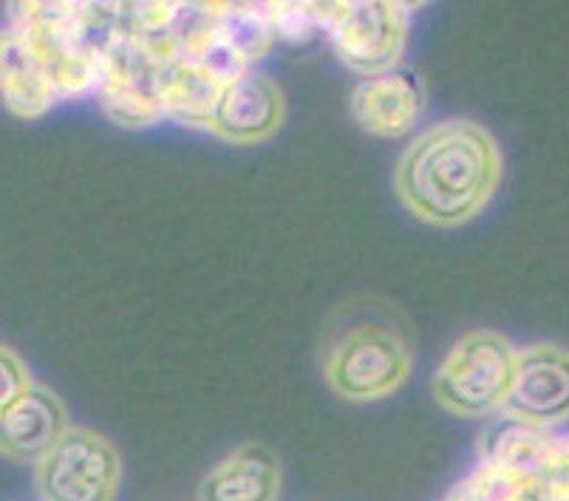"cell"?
Wrapping results in <instances>:
<instances>
[{
  "label": "cell",
  "instance_id": "1",
  "mask_svg": "<svg viewBox=\"0 0 569 501\" xmlns=\"http://www.w3.org/2000/svg\"><path fill=\"white\" fill-rule=\"evenodd\" d=\"M501 179V153L488 128L448 120L419 133L397 164V193L408 213L459 227L488 208Z\"/></svg>",
  "mask_w": 569,
  "mask_h": 501
},
{
  "label": "cell",
  "instance_id": "2",
  "mask_svg": "<svg viewBox=\"0 0 569 501\" xmlns=\"http://www.w3.org/2000/svg\"><path fill=\"white\" fill-rule=\"evenodd\" d=\"M318 363L340 400H386L411 377V323L400 307L377 294L340 301L320 329Z\"/></svg>",
  "mask_w": 569,
  "mask_h": 501
},
{
  "label": "cell",
  "instance_id": "3",
  "mask_svg": "<svg viewBox=\"0 0 569 501\" xmlns=\"http://www.w3.org/2000/svg\"><path fill=\"white\" fill-rule=\"evenodd\" d=\"M519 351L501 332L473 329L445 354L433 374V397L445 411L485 417L505 408L513 391Z\"/></svg>",
  "mask_w": 569,
  "mask_h": 501
},
{
  "label": "cell",
  "instance_id": "4",
  "mask_svg": "<svg viewBox=\"0 0 569 501\" xmlns=\"http://www.w3.org/2000/svg\"><path fill=\"white\" fill-rule=\"evenodd\" d=\"M40 501H113L122 484V457L102 433L69 428L34 464Z\"/></svg>",
  "mask_w": 569,
  "mask_h": 501
},
{
  "label": "cell",
  "instance_id": "5",
  "mask_svg": "<svg viewBox=\"0 0 569 501\" xmlns=\"http://www.w3.org/2000/svg\"><path fill=\"white\" fill-rule=\"evenodd\" d=\"M505 411L532 428H552L569 420V349L536 343L519 351L513 391Z\"/></svg>",
  "mask_w": 569,
  "mask_h": 501
},
{
  "label": "cell",
  "instance_id": "6",
  "mask_svg": "<svg viewBox=\"0 0 569 501\" xmlns=\"http://www.w3.org/2000/svg\"><path fill=\"white\" fill-rule=\"evenodd\" d=\"M213 131L236 144L263 142L281 128V88L267 74H241L221 88L213 102Z\"/></svg>",
  "mask_w": 569,
  "mask_h": 501
},
{
  "label": "cell",
  "instance_id": "7",
  "mask_svg": "<svg viewBox=\"0 0 569 501\" xmlns=\"http://www.w3.org/2000/svg\"><path fill=\"white\" fill-rule=\"evenodd\" d=\"M69 428L63 400L40 382H32L23 394L3 402V453L14 462L38 464Z\"/></svg>",
  "mask_w": 569,
  "mask_h": 501
},
{
  "label": "cell",
  "instance_id": "8",
  "mask_svg": "<svg viewBox=\"0 0 569 501\" xmlns=\"http://www.w3.org/2000/svg\"><path fill=\"white\" fill-rule=\"evenodd\" d=\"M426 88L413 71H386L355 88L351 113L375 137H402L419 122Z\"/></svg>",
  "mask_w": 569,
  "mask_h": 501
},
{
  "label": "cell",
  "instance_id": "9",
  "mask_svg": "<svg viewBox=\"0 0 569 501\" xmlns=\"http://www.w3.org/2000/svg\"><path fill=\"white\" fill-rule=\"evenodd\" d=\"M281 459L261 442H247L204 473L199 501H278Z\"/></svg>",
  "mask_w": 569,
  "mask_h": 501
},
{
  "label": "cell",
  "instance_id": "10",
  "mask_svg": "<svg viewBox=\"0 0 569 501\" xmlns=\"http://www.w3.org/2000/svg\"><path fill=\"white\" fill-rule=\"evenodd\" d=\"M0 363H3V402H9L32 385V377L26 371L23 360L12 349H7V345L0 351Z\"/></svg>",
  "mask_w": 569,
  "mask_h": 501
}]
</instances>
